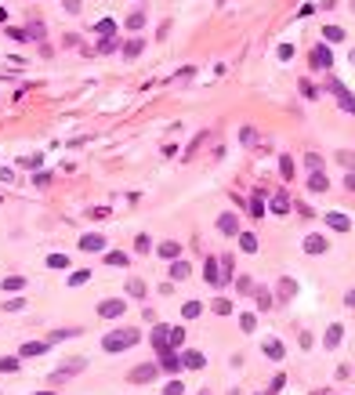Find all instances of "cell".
Returning <instances> with one entry per match:
<instances>
[{
    "label": "cell",
    "mask_w": 355,
    "mask_h": 395,
    "mask_svg": "<svg viewBox=\"0 0 355 395\" xmlns=\"http://www.w3.org/2000/svg\"><path fill=\"white\" fill-rule=\"evenodd\" d=\"M344 185H348V189L355 192V174H348V178H344Z\"/></svg>",
    "instance_id": "obj_56"
},
{
    "label": "cell",
    "mask_w": 355,
    "mask_h": 395,
    "mask_svg": "<svg viewBox=\"0 0 355 395\" xmlns=\"http://www.w3.org/2000/svg\"><path fill=\"white\" fill-rule=\"evenodd\" d=\"M301 95H304V98H319V87H312L308 80H301Z\"/></svg>",
    "instance_id": "obj_46"
},
{
    "label": "cell",
    "mask_w": 355,
    "mask_h": 395,
    "mask_svg": "<svg viewBox=\"0 0 355 395\" xmlns=\"http://www.w3.org/2000/svg\"><path fill=\"white\" fill-rule=\"evenodd\" d=\"M0 290H8V294H15V290H26V280H22V275H8V280L0 283Z\"/></svg>",
    "instance_id": "obj_21"
},
{
    "label": "cell",
    "mask_w": 355,
    "mask_h": 395,
    "mask_svg": "<svg viewBox=\"0 0 355 395\" xmlns=\"http://www.w3.org/2000/svg\"><path fill=\"white\" fill-rule=\"evenodd\" d=\"M351 11H355V0H351Z\"/></svg>",
    "instance_id": "obj_59"
},
{
    "label": "cell",
    "mask_w": 355,
    "mask_h": 395,
    "mask_svg": "<svg viewBox=\"0 0 355 395\" xmlns=\"http://www.w3.org/2000/svg\"><path fill=\"white\" fill-rule=\"evenodd\" d=\"M254 301H257V308H272V290L257 287V290H254Z\"/></svg>",
    "instance_id": "obj_28"
},
{
    "label": "cell",
    "mask_w": 355,
    "mask_h": 395,
    "mask_svg": "<svg viewBox=\"0 0 355 395\" xmlns=\"http://www.w3.org/2000/svg\"><path fill=\"white\" fill-rule=\"evenodd\" d=\"M279 58H283V62H290V58H294V48H290V44H283V48H279Z\"/></svg>",
    "instance_id": "obj_52"
},
{
    "label": "cell",
    "mask_w": 355,
    "mask_h": 395,
    "mask_svg": "<svg viewBox=\"0 0 355 395\" xmlns=\"http://www.w3.org/2000/svg\"><path fill=\"white\" fill-rule=\"evenodd\" d=\"M181 341H185V327H174V330L167 334V344H171V352H178V348H181Z\"/></svg>",
    "instance_id": "obj_24"
},
{
    "label": "cell",
    "mask_w": 355,
    "mask_h": 395,
    "mask_svg": "<svg viewBox=\"0 0 355 395\" xmlns=\"http://www.w3.org/2000/svg\"><path fill=\"white\" fill-rule=\"evenodd\" d=\"M218 232H221V236H240V218H235L232 211H225V214L218 218Z\"/></svg>",
    "instance_id": "obj_6"
},
{
    "label": "cell",
    "mask_w": 355,
    "mask_h": 395,
    "mask_svg": "<svg viewBox=\"0 0 355 395\" xmlns=\"http://www.w3.org/2000/svg\"><path fill=\"white\" fill-rule=\"evenodd\" d=\"M181 366L200 370V366H207V355H203V352H185V355H181Z\"/></svg>",
    "instance_id": "obj_13"
},
{
    "label": "cell",
    "mask_w": 355,
    "mask_h": 395,
    "mask_svg": "<svg viewBox=\"0 0 355 395\" xmlns=\"http://www.w3.org/2000/svg\"><path fill=\"white\" fill-rule=\"evenodd\" d=\"M94 33H98V36H102V40H105V36H116V33H120V26H116L112 18H102V22L94 26Z\"/></svg>",
    "instance_id": "obj_18"
},
{
    "label": "cell",
    "mask_w": 355,
    "mask_h": 395,
    "mask_svg": "<svg viewBox=\"0 0 355 395\" xmlns=\"http://www.w3.org/2000/svg\"><path fill=\"white\" fill-rule=\"evenodd\" d=\"M124 312H127V305H124L120 297H109V301L98 305V315H102V319H120Z\"/></svg>",
    "instance_id": "obj_4"
},
{
    "label": "cell",
    "mask_w": 355,
    "mask_h": 395,
    "mask_svg": "<svg viewBox=\"0 0 355 395\" xmlns=\"http://www.w3.org/2000/svg\"><path fill=\"white\" fill-rule=\"evenodd\" d=\"M116 48H120V36H105V40L98 44V51H102V55H109V51H116Z\"/></svg>",
    "instance_id": "obj_34"
},
{
    "label": "cell",
    "mask_w": 355,
    "mask_h": 395,
    "mask_svg": "<svg viewBox=\"0 0 355 395\" xmlns=\"http://www.w3.org/2000/svg\"><path fill=\"white\" fill-rule=\"evenodd\" d=\"M326 225H330L334 232H348V228H351V218H348V214H337V211H334V214H326Z\"/></svg>",
    "instance_id": "obj_12"
},
{
    "label": "cell",
    "mask_w": 355,
    "mask_h": 395,
    "mask_svg": "<svg viewBox=\"0 0 355 395\" xmlns=\"http://www.w3.org/2000/svg\"><path fill=\"white\" fill-rule=\"evenodd\" d=\"M265 355H268V359H283L287 352H283V344L275 341V337H268V341H265Z\"/></svg>",
    "instance_id": "obj_20"
},
{
    "label": "cell",
    "mask_w": 355,
    "mask_h": 395,
    "mask_svg": "<svg viewBox=\"0 0 355 395\" xmlns=\"http://www.w3.org/2000/svg\"><path fill=\"white\" fill-rule=\"evenodd\" d=\"M44 352H48V341H26V344L18 348L22 359H33V355H44Z\"/></svg>",
    "instance_id": "obj_10"
},
{
    "label": "cell",
    "mask_w": 355,
    "mask_h": 395,
    "mask_svg": "<svg viewBox=\"0 0 355 395\" xmlns=\"http://www.w3.org/2000/svg\"><path fill=\"white\" fill-rule=\"evenodd\" d=\"M127 29H145V15H141V11H134V15L127 18Z\"/></svg>",
    "instance_id": "obj_40"
},
{
    "label": "cell",
    "mask_w": 355,
    "mask_h": 395,
    "mask_svg": "<svg viewBox=\"0 0 355 395\" xmlns=\"http://www.w3.org/2000/svg\"><path fill=\"white\" fill-rule=\"evenodd\" d=\"M80 250H87V254H98V250H105V236H98V232H91V236H80Z\"/></svg>",
    "instance_id": "obj_7"
},
{
    "label": "cell",
    "mask_w": 355,
    "mask_h": 395,
    "mask_svg": "<svg viewBox=\"0 0 355 395\" xmlns=\"http://www.w3.org/2000/svg\"><path fill=\"white\" fill-rule=\"evenodd\" d=\"M275 294H279V301H290V297L297 294V283L283 275V280H279V287H275Z\"/></svg>",
    "instance_id": "obj_16"
},
{
    "label": "cell",
    "mask_w": 355,
    "mask_h": 395,
    "mask_svg": "<svg viewBox=\"0 0 355 395\" xmlns=\"http://www.w3.org/2000/svg\"><path fill=\"white\" fill-rule=\"evenodd\" d=\"M240 247H243L247 254H254V250H257V236H254V232H240Z\"/></svg>",
    "instance_id": "obj_26"
},
{
    "label": "cell",
    "mask_w": 355,
    "mask_h": 395,
    "mask_svg": "<svg viewBox=\"0 0 355 395\" xmlns=\"http://www.w3.org/2000/svg\"><path fill=\"white\" fill-rule=\"evenodd\" d=\"M4 308H8V312H18V308H26V301H22V297H15V301H8Z\"/></svg>",
    "instance_id": "obj_53"
},
{
    "label": "cell",
    "mask_w": 355,
    "mask_h": 395,
    "mask_svg": "<svg viewBox=\"0 0 355 395\" xmlns=\"http://www.w3.org/2000/svg\"><path fill=\"white\" fill-rule=\"evenodd\" d=\"M185 275H188V265L174 258V265H171V280H185Z\"/></svg>",
    "instance_id": "obj_30"
},
{
    "label": "cell",
    "mask_w": 355,
    "mask_h": 395,
    "mask_svg": "<svg viewBox=\"0 0 355 395\" xmlns=\"http://www.w3.org/2000/svg\"><path fill=\"white\" fill-rule=\"evenodd\" d=\"M36 395H51V391H36Z\"/></svg>",
    "instance_id": "obj_58"
},
{
    "label": "cell",
    "mask_w": 355,
    "mask_h": 395,
    "mask_svg": "<svg viewBox=\"0 0 355 395\" xmlns=\"http://www.w3.org/2000/svg\"><path fill=\"white\" fill-rule=\"evenodd\" d=\"M341 337H344V327H341V323H330V330H326V337H323V348L334 352V348L341 344Z\"/></svg>",
    "instance_id": "obj_8"
},
{
    "label": "cell",
    "mask_w": 355,
    "mask_h": 395,
    "mask_svg": "<svg viewBox=\"0 0 355 395\" xmlns=\"http://www.w3.org/2000/svg\"><path fill=\"white\" fill-rule=\"evenodd\" d=\"M138 337H141V334H138L134 327H124V330H109V334L102 337V348L116 355V352H127L131 344H138Z\"/></svg>",
    "instance_id": "obj_1"
},
{
    "label": "cell",
    "mask_w": 355,
    "mask_h": 395,
    "mask_svg": "<svg viewBox=\"0 0 355 395\" xmlns=\"http://www.w3.org/2000/svg\"><path fill=\"white\" fill-rule=\"evenodd\" d=\"M11 370H18V359H15V355H8V359H0V374H11Z\"/></svg>",
    "instance_id": "obj_42"
},
{
    "label": "cell",
    "mask_w": 355,
    "mask_h": 395,
    "mask_svg": "<svg viewBox=\"0 0 355 395\" xmlns=\"http://www.w3.org/2000/svg\"><path fill=\"white\" fill-rule=\"evenodd\" d=\"M250 214H254V218L265 214V200H261V196H254V200H250Z\"/></svg>",
    "instance_id": "obj_44"
},
{
    "label": "cell",
    "mask_w": 355,
    "mask_h": 395,
    "mask_svg": "<svg viewBox=\"0 0 355 395\" xmlns=\"http://www.w3.org/2000/svg\"><path fill=\"white\" fill-rule=\"evenodd\" d=\"M181 391H185V384H181V381H171V384L163 388V395H181Z\"/></svg>",
    "instance_id": "obj_47"
},
{
    "label": "cell",
    "mask_w": 355,
    "mask_h": 395,
    "mask_svg": "<svg viewBox=\"0 0 355 395\" xmlns=\"http://www.w3.org/2000/svg\"><path fill=\"white\" fill-rule=\"evenodd\" d=\"M308 189H312V192H326V189H330L326 174H323V171H312V174H308Z\"/></svg>",
    "instance_id": "obj_15"
},
{
    "label": "cell",
    "mask_w": 355,
    "mask_h": 395,
    "mask_svg": "<svg viewBox=\"0 0 355 395\" xmlns=\"http://www.w3.org/2000/svg\"><path fill=\"white\" fill-rule=\"evenodd\" d=\"M290 211V200H287V196H275V200H272V214H287Z\"/></svg>",
    "instance_id": "obj_33"
},
{
    "label": "cell",
    "mask_w": 355,
    "mask_h": 395,
    "mask_svg": "<svg viewBox=\"0 0 355 395\" xmlns=\"http://www.w3.org/2000/svg\"><path fill=\"white\" fill-rule=\"evenodd\" d=\"M160 370L178 374V370H181V355H178V352H160Z\"/></svg>",
    "instance_id": "obj_9"
},
{
    "label": "cell",
    "mask_w": 355,
    "mask_h": 395,
    "mask_svg": "<svg viewBox=\"0 0 355 395\" xmlns=\"http://www.w3.org/2000/svg\"><path fill=\"white\" fill-rule=\"evenodd\" d=\"M62 4H65V11H69V15L80 11V0H62Z\"/></svg>",
    "instance_id": "obj_51"
},
{
    "label": "cell",
    "mask_w": 355,
    "mask_h": 395,
    "mask_svg": "<svg viewBox=\"0 0 355 395\" xmlns=\"http://www.w3.org/2000/svg\"><path fill=\"white\" fill-rule=\"evenodd\" d=\"M8 36H11V40H18V44L29 40V33H26V29H8Z\"/></svg>",
    "instance_id": "obj_48"
},
{
    "label": "cell",
    "mask_w": 355,
    "mask_h": 395,
    "mask_svg": "<svg viewBox=\"0 0 355 395\" xmlns=\"http://www.w3.org/2000/svg\"><path fill=\"white\" fill-rule=\"evenodd\" d=\"M181 254V247L174 243V240H167V243H160V258H167V261H174Z\"/></svg>",
    "instance_id": "obj_23"
},
{
    "label": "cell",
    "mask_w": 355,
    "mask_h": 395,
    "mask_svg": "<svg viewBox=\"0 0 355 395\" xmlns=\"http://www.w3.org/2000/svg\"><path fill=\"white\" fill-rule=\"evenodd\" d=\"M337 105H341L344 112H351V116H355V95H348V91H344V95H337Z\"/></svg>",
    "instance_id": "obj_29"
},
{
    "label": "cell",
    "mask_w": 355,
    "mask_h": 395,
    "mask_svg": "<svg viewBox=\"0 0 355 395\" xmlns=\"http://www.w3.org/2000/svg\"><path fill=\"white\" fill-rule=\"evenodd\" d=\"M73 334H76V330H55L51 341H65V337H73Z\"/></svg>",
    "instance_id": "obj_54"
},
{
    "label": "cell",
    "mask_w": 355,
    "mask_h": 395,
    "mask_svg": "<svg viewBox=\"0 0 355 395\" xmlns=\"http://www.w3.org/2000/svg\"><path fill=\"white\" fill-rule=\"evenodd\" d=\"M84 366H87V359H69L65 366H58V370L51 374V381H55V384H62V381H69V377H76Z\"/></svg>",
    "instance_id": "obj_3"
},
{
    "label": "cell",
    "mask_w": 355,
    "mask_h": 395,
    "mask_svg": "<svg viewBox=\"0 0 355 395\" xmlns=\"http://www.w3.org/2000/svg\"><path fill=\"white\" fill-rule=\"evenodd\" d=\"M200 395H210V391H200Z\"/></svg>",
    "instance_id": "obj_60"
},
{
    "label": "cell",
    "mask_w": 355,
    "mask_h": 395,
    "mask_svg": "<svg viewBox=\"0 0 355 395\" xmlns=\"http://www.w3.org/2000/svg\"><path fill=\"white\" fill-rule=\"evenodd\" d=\"M48 268H69V258H65V254H51V258H48Z\"/></svg>",
    "instance_id": "obj_38"
},
{
    "label": "cell",
    "mask_w": 355,
    "mask_h": 395,
    "mask_svg": "<svg viewBox=\"0 0 355 395\" xmlns=\"http://www.w3.org/2000/svg\"><path fill=\"white\" fill-rule=\"evenodd\" d=\"M337 160H341L344 167H355V156H351V152H337Z\"/></svg>",
    "instance_id": "obj_50"
},
{
    "label": "cell",
    "mask_w": 355,
    "mask_h": 395,
    "mask_svg": "<svg viewBox=\"0 0 355 395\" xmlns=\"http://www.w3.org/2000/svg\"><path fill=\"white\" fill-rule=\"evenodd\" d=\"M279 174H283L287 181L294 178V160H290V156H279Z\"/></svg>",
    "instance_id": "obj_32"
},
{
    "label": "cell",
    "mask_w": 355,
    "mask_h": 395,
    "mask_svg": "<svg viewBox=\"0 0 355 395\" xmlns=\"http://www.w3.org/2000/svg\"><path fill=\"white\" fill-rule=\"evenodd\" d=\"M134 250H138V254H149V250H152V240H149V236H138V240H134Z\"/></svg>",
    "instance_id": "obj_39"
},
{
    "label": "cell",
    "mask_w": 355,
    "mask_h": 395,
    "mask_svg": "<svg viewBox=\"0 0 355 395\" xmlns=\"http://www.w3.org/2000/svg\"><path fill=\"white\" fill-rule=\"evenodd\" d=\"M283 384H287V377H283V374H279V377H272V388H268V391H279Z\"/></svg>",
    "instance_id": "obj_55"
},
{
    "label": "cell",
    "mask_w": 355,
    "mask_h": 395,
    "mask_svg": "<svg viewBox=\"0 0 355 395\" xmlns=\"http://www.w3.org/2000/svg\"><path fill=\"white\" fill-rule=\"evenodd\" d=\"M105 265H112V268H127V254H124V250H109V254H105Z\"/></svg>",
    "instance_id": "obj_22"
},
{
    "label": "cell",
    "mask_w": 355,
    "mask_h": 395,
    "mask_svg": "<svg viewBox=\"0 0 355 395\" xmlns=\"http://www.w3.org/2000/svg\"><path fill=\"white\" fill-rule=\"evenodd\" d=\"M323 36H326V44H341V40H344V29H341V26H326Z\"/></svg>",
    "instance_id": "obj_25"
},
{
    "label": "cell",
    "mask_w": 355,
    "mask_h": 395,
    "mask_svg": "<svg viewBox=\"0 0 355 395\" xmlns=\"http://www.w3.org/2000/svg\"><path fill=\"white\" fill-rule=\"evenodd\" d=\"M344 301H348V305L355 308V290H348V297H344Z\"/></svg>",
    "instance_id": "obj_57"
},
{
    "label": "cell",
    "mask_w": 355,
    "mask_h": 395,
    "mask_svg": "<svg viewBox=\"0 0 355 395\" xmlns=\"http://www.w3.org/2000/svg\"><path fill=\"white\" fill-rule=\"evenodd\" d=\"M127 294H131V297H138V301H145V294H149V290H145V283H141V280H131V283H127Z\"/></svg>",
    "instance_id": "obj_27"
},
{
    "label": "cell",
    "mask_w": 355,
    "mask_h": 395,
    "mask_svg": "<svg viewBox=\"0 0 355 395\" xmlns=\"http://www.w3.org/2000/svg\"><path fill=\"white\" fill-rule=\"evenodd\" d=\"M240 327H243L247 334H254V327H257V315H250V312H247L243 319H240Z\"/></svg>",
    "instance_id": "obj_43"
},
{
    "label": "cell",
    "mask_w": 355,
    "mask_h": 395,
    "mask_svg": "<svg viewBox=\"0 0 355 395\" xmlns=\"http://www.w3.org/2000/svg\"><path fill=\"white\" fill-rule=\"evenodd\" d=\"M167 334H171V330H167L163 323L152 330V344H156V352H171V344H167Z\"/></svg>",
    "instance_id": "obj_14"
},
{
    "label": "cell",
    "mask_w": 355,
    "mask_h": 395,
    "mask_svg": "<svg viewBox=\"0 0 355 395\" xmlns=\"http://www.w3.org/2000/svg\"><path fill=\"white\" fill-rule=\"evenodd\" d=\"M141 48H145V40H141V36H134V40H127V44H124V58H127V62H134V58L141 55Z\"/></svg>",
    "instance_id": "obj_17"
},
{
    "label": "cell",
    "mask_w": 355,
    "mask_h": 395,
    "mask_svg": "<svg viewBox=\"0 0 355 395\" xmlns=\"http://www.w3.org/2000/svg\"><path fill=\"white\" fill-rule=\"evenodd\" d=\"M200 312H203V305H200V301H188V305L181 308V315H185V319H196Z\"/></svg>",
    "instance_id": "obj_35"
},
{
    "label": "cell",
    "mask_w": 355,
    "mask_h": 395,
    "mask_svg": "<svg viewBox=\"0 0 355 395\" xmlns=\"http://www.w3.org/2000/svg\"><path fill=\"white\" fill-rule=\"evenodd\" d=\"M326 236H308L304 240V254H326Z\"/></svg>",
    "instance_id": "obj_11"
},
{
    "label": "cell",
    "mask_w": 355,
    "mask_h": 395,
    "mask_svg": "<svg viewBox=\"0 0 355 395\" xmlns=\"http://www.w3.org/2000/svg\"><path fill=\"white\" fill-rule=\"evenodd\" d=\"M312 69H330L334 65V55H330V48L326 44H319V48H312Z\"/></svg>",
    "instance_id": "obj_5"
},
{
    "label": "cell",
    "mask_w": 355,
    "mask_h": 395,
    "mask_svg": "<svg viewBox=\"0 0 355 395\" xmlns=\"http://www.w3.org/2000/svg\"><path fill=\"white\" fill-rule=\"evenodd\" d=\"M240 142H243V145H254V142H257L254 127H243V131H240Z\"/></svg>",
    "instance_id": "obj_45"
},
{
    "label": "cell",
    "mask_w": 355,
    "mask_h": 395,
    "mask_svg": "<svg viewBox=\"0 0 355 395\" xmlns=\"http://www.w3.org/2000/svg\"><path fill=\"white\" fill-rule=\"evenodd\" d=\"M304 164H308V171H323V156H319V152H308Z\"/></svg>",
    "instance_id": "obj_36"
},
{
    "label": "cell",
    "mask_w": 355,
    "mask_h": 395,
    "mask_svg": "<svg viewBox=\"0 0 355 395\" xmlns=\"http://www.w3.org/2000/svg\"><path fill=\"white\" fill-rule=\"evenodd\" d=\"M87 280H91V268H80V272L69 275V287H80V283H87Z\"/></svg>",
    "instance_id": "obj_31"
},
{
    "label": "cell",
    "mask_w": 355,
    "mask_h": 395,
    "mask_svg": "<svg viewBox=\"0 0 355 395\" xmlns=\"http://www.w3.org/2000/svg\"><path fill=\"white\" fill-rule=\"evenodd\" d=\"M326 87H330V95H344V91H348V87H344V84H341V80H330V84H326Z\"/></svg>",
    "instance_id": "obj_49"
},
{
    "label": "cell",
    "mask_w": 355,
    "mask_h": 395,
    "mask_svg": "<svg viewBox=\"0 0 355 395\" xmlns=\"http://www.w3.org/2000/svg\"><path fill=\"white\" fill-rule=\"evenodd\" d=\"M156 377H160V363H141V366H134V370L127 374L131 384H149V381H156Z\"/></svg>",
    "instance_id": "obj_2"
},
{
    "label": "cell",
    "mask_w": 355,
    "mask_h": 395,
    "mask_svg": "<svg viewBox=\"0 0 355 395\" xmlns=\"http://www.w3.org/2000/svg\"><path fill=\"white\" fill-rule=\"evenodd\" d=\"M214 312H218V315H228V312H232V301H228V297H218V301H214Z\"/></svg>",
    "instance_id": "obj_41"
},
{
    "label": "cell",
    "mask_w": 355,
    "mask_h": 395,
    "mask_svg": "<svg viewBox=\"0 0 355 395\" xmlns=\"http://www.w3.org/2000/svg\"><path fill=\"white\" fill-rule=\"evenodd\" d=\"M203 280H207V283H214V287H221V272H218V261H207V265H203Z\"/></svg>",
    "instance_id": "obj_19"
},
{
    "label": "cell",
    "mask_w": 355,
    "mask_h": 395,
    "mask_svg": "<svg viewBox=\"0 0 355 395\" xmlns=\"http://www.w3.org/2000/svg\"><path fill=\"white\" fill-rule=\"evenodd\" d=\"M29 40H44V22H29Z\"/></svg>",
    "instance_id": "obj_37"
}]
</instances>
